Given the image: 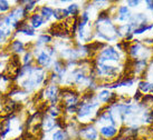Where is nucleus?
<instances>
[{"mask_svg":"<svg viewBox=\"0 0 153 140\" xmlns=\"http://www.w3.org/2000/svg\"><path fill=\"white\" fill-rule=\"evenodd\" d=\"M121 61V54L119 50H116L114 47H106L103 50L100 51V54L96 57L95 62L96 65L107 64V62H120Z\"/></svg>","mask_w":153,"mask_h":140,"instance_id":"nucleus-1","label":"nucleus"},{"mask_svg":"<svg viewBox=\"0 0 153 140\" xmlns=\"http://www.w3.org/2000/svg\"><path fill=\"white\" fill-rule=\"evenodd\" d=\"M60 90L57 85H48L40 92V97L51 102V105H57Z\"/></svg>","mask_w":153,"mask_h":140,"instance_id":"nucleus-2","label":"nucleus"},{"mask_svg":"<svg viewBox=\"0 0 153 140\" xmlns=\"http://www.w3.org/2000/svg\"><path fill=\"white\" fill-rule=\"evenodd\" d=\"M59 97L62 98V100L64 102L65 108L76 106V105H78V101H79V95L75 92L73 89H68V88L60 91Z\"/></svg>","mask_w":153,"mask_h":140,"instance_id":"nucleus-3","label":"nucleus"},{"mask_svg":"<svg viewBox=\"0 0 153 140\" xmlns=\"http://www.w3.org/2000/svg\"><path fill=\"white\" fill-rule=\"evenodd\" d=\"M78 136L82 140H98V131L96 128L92 125H84L82 128L78 129Z\"/></svg>","mask_w":153,"mask_h":140,"instance_id":"nucleus-4","label":"nucleus"},{"mask_svg":"<svg viewBox=\"0 0 153 140\" xmlns=\"http://www.w3.org/2000/svg\"><path fill=\"white\" fill-rule=\"evenodd\" d=\"M36 62L43 69H46L49 68L51 65L53 64V58H51V56L46 50H42L38 54L37 58H36Z\"/></svg>","mask_w":153,"mask_h":140,"instance_id":"nucleus-5","label":"nucleus"},{"mask_svg":"<svg viewBox=\"0 0 153 140\" xmlns=\"http://www.w3.org/2000/svg\"><path fill=\"white\" fill-rule=\"evenodd\" d=\"M100 135L103 137V138H114L117 133H119V130L115 126H112V125H106V126H103V127L100 128Z\"/></svg>","mask_w":153,"mask_h":140,"instance_id":"nucleus-6","label":"nucleus"},{"mask_svg":"<svg viewBox=\"0 0 153 140\" xmlns=\"http://www.w3.org/2000/svg\"><path fill=\"white\" fill-rule=\"evenodd\" d=\"M57 125V119L53 118L51 116H45L43 118V121H42V127H43V131L44 132H49L51 131Z\"/></svg>","mask_w":153,"mask_h":140,"instance_id":"nucleus-7","label":"nucleus"},{"mask_svg":"<svg viewBox=\"0 0 153 140\" xmlns=\"http://www.w3.org/2000/svg\"><path fill=\"white\" fill-rule=\"evenodd\" d=\"M115 97H116V96H115V93L111 92L110 90H107V89L102 90V91H101V92H98L97 96H96L98 101L104 102V103H106V102H112L115 99Z\"/></svg>","mask_w":153,"mask_h":140,"instance_id":"nucleus-8","label":"nucleus"},{"mask_svg":"<svg viewBox=\"0 0 153 140\" xmlns=\"http://www.w3.org/2000/svg\"><path fill=\"white\" fill-rule=\"evenodd\" d=\"M18 34H24L26 36H29V37H34L35 36V30L34 28L29 25V23H27L26 21H22L20 22V25L19 27L17 28V31Z\"/></svg>","mask_w":153,"mask_h":140,"instance_id":"nucleus-9","label":"nucleus"},{"mask_svg":"<svg viewBox=\"0 0 153 140\" xmlns=\"http://www.w3.org/2000/svg\"><path fill=\"white\" fill-rule=\"evenodd\" d=\"M9 49H11L13 55H18L25 51V43L22 40H13L11 43H9Z\"/></svg>","mask_w":153,"mask_h":140,"instance_id":"nucleus-10","label":"nucleus"},{"mask_svg":"<svg viewBox=\"0 0 153 140\" xmlns=\"http://www.w3.org/2000/svg\"><path fill=\"white\" fill-rule=\"evenodd\" d=\"M44 18L40 16V13H34V15H31L29 18V25L33 27V28H39V27H42L44 25Z\"/></svg>","mask_w":153,"mask_h":140,"instance_id":"nucleus-11","label":"nucleus"},{"mask_svg":"<svg viewBox=\"0 0 153 140\" xmlns=\"http://www.w3.org/2000/svg\"><path fill=\"white\" fill-rule=\"evenodd\" d=\"M117 11H119V16H117V20L119 21H126V20L131 19L132 15L128 11V6H121Z\"/></svg>","mask_w":153,"mask_h":140,"instance_id":"nucleus-12","label":"nucleus"},{"mask_svg":"<svg viewBox=\"0 0 153 140\" xmlns=\"http://www.w3.org/2000/svg\"><path fill=\"white\" fill-rule=\"evenodd\" d=\"M6 90H11V79L6 75H0V91H6Z\"/></svg>","mask_w":153,"mask_h":140,"instance_id":"nucleus-13","label":"nucleus"},{"mask_svg":"<svg viewBox=\"0 0 153 140\" xmlns=\"http://www.w3.org/2000/svg\"><path fill=\"white\" fill-rule=\"evenodd\" d=\"M40 16L44 18V20L46 21V20H49L51 17H54V9L51 8L49 6H43L42 8H40Z\"/></svg>","mask_w":153,"mask_h":140,"instance_id":"nucleus-14","label":"nucleus"},{"mask_svg":"<svg viewBox=\"0 0 153 140\" xmlns=\"http://www.w3.org/2000/svg\"><path fill=\"white\" fill-rule=\"evenodd\" d=\"M146 67H148V60L140 59V60H135V61H134V66H133L134 72L141 73V72H143L145 69H146Z\"/></svg>","mask_w":153,"mask_h":140,"instance_id":"nucleus-15","label":"nucleus"},{"mask_svg":"<svg viewBox=\"0 0 153 140\" xmlns=\"http://www.w3.org/2000/svg\"><path fill=\"white\" fill-rule=\"evenodd\" d=\"M53 140H69V135L68 132L64 129H60V130H57L53 133V137H51Z\"/></svg>","mask_w":153,"mask_h":140,"instance_id":"nucleus-16","label":"nucleus"},{"mask_svg":"<svg viewBox=\"0 0 153 140\" xmlns=\"http://www.w3.org/2000/svg\"><path fill=\"white\" fill-rule=\"evenodd\" d=\"M47 111H48V116H51L55 119H58V117L62 115V109L58 105H51Z\"/></svg>","mask_w":153,"mask_h":140,"instance_id":"nucleus-17","label":"nucleus"},{"mask_svg":"<svg viewBox=\"0 0 153 140\" xmlns=\"http://www.w3.org/2000/svg\"><path fill=\"white\" fill-rule=\"evenodd\" d=\"M137 90L141 93H143V95L149 92V91H151V84H150L149 81H141V82H139Z\"/></svg>","mask_w":153,"mask_h":140,"instance_id":"nucleus-18","label":"nucleus"},{"mask_svg":"<svg viewBox=\"0 0 153 140\" xmlns=\"http://www.w3.org/2000/svg\"><path fill=\"white\" fill-rule=\"evenodd\" d=\"M51 37L49 34H42L40 36L38 37L37 39V46H40V45H46V43H51Z\"/></svg>","mask_w":153,"mask_h":140,"instance_id":"nucleus-19","label":"nucleus"},{"mask_svg":"<svg viewBox=\"0 0 153 140\" xmlns=\"http://www.w3.org/2000/svg\"><path fill=\"white\" fill-rule=\"evenodd\" d=\"M153 105V95H143L142 97V106L150 107Z\"/></svg>","mask_w":153,"mask_h":140,"instance_id":"nucleus-20","label":"nucleus"},{"mask_svg":"<svg viewBox=\"0 0 153 140\" xmlns=\"http://www.w3.org/2000/svg\"><path fill=\"white\" fill-rule=\"evenodd\" d=\"M67 11L68 13H69V17H75L77 13H78V9H79V7H78V4H69L67 8Z\"/></svg>","mask_w":153,"mask_h":140,"instance_id":"nucleus-21","label":"nucleus"},{"mask_svg":"<svg viewBox=\"0 0 153 140\" xmlns=\"http://www.w3.org/2000/svg\"><path fill=\"white\" fill-rule=\"evenodd\" d=\"M31 61H33V52H31V51H26L25 56H24V58H22L24 66L31 65Z\"/></svg>","mask_w":153,"mask_h":140,"instance_id":"nucleus-22","label":"nucleus"},{"mask_svg":"<svg viewBox=\"0 0 153 140\" xmlns=\"http://www.w3.org/2000/svg\"><path fill=\"white\" fill-rule=\"evenodd\" d=\"M38 4L37 1H25L26 6L24 7V8H25V10L27 11V12H30L33 9L36 8V4Z\"/></svg>","mask_w":153,"mask_h":140,"instance_id":"nucleus-23","label":"nucleus"},{"mask_svg":"<svg viewBox=\"0 0 153 140\" xmlns=\"http://www.w3.org/2000/svg\"><path fill=\"white\" fill-rule=\"evenodd\" d=\"M10 9V4L6 0H0V12H6Z\"/></svg>","mask_w":153,"mask_h":140,"instance_id":"nucleus-24","label":"nucleus"},{"mask_svg":"<svg viewBox=\"0 0 153 140\" xmlns=\"http://www.w3.org/2000/svg\"><path fill=\"white\" fill-rule=\"evenodd\" d=\"M140 4V1L139 0H128V6H131V7H137V4Z\"/></svg>","mask_w":153,"mask_h":140,"instance_id":"nucleus-25","label":"nucleus"},{"mask_svg":"<svg viewBox=\"0 0 153 140\" xmlns=\"http://www.w3.org/2000/svg\"><path fill=\"white\" fill-rule=\"evenodd\" d=\"M145 4H148V9L153 10V1H145Z\"/></svg>","mask_w":153,"mask_h":140,"instance_id":"nucleus-26","label":"nucleus"},{"mask_svg":"<svg viewBox=\"0 0 153 140\" xmlns=\"http://www.w3.org/2000/svg\"><path fill=\"white\" fill-rule=\"evenodd\" d=\"M1 67H2V62H1V61H0V68H1Z\"/></svg>","mask_w":153,"mask_h":140,"instance_id":"nucleus-27","label":"nucleus"},{"mask_svg":"<svg viewBox=\"0 0 153 140\" xmlns=\"http://www.w3.org/2000/svg\"><path fill=\"white\" fill-rule=\"evenodd\" d=\"M0 50H1V49H0ZM0 57H1V51H0Z\"/></svg>","mask_w":153,"mask_h":140,"instance_id":"nucleus-28","label":"nucleus"}]
</instances>
